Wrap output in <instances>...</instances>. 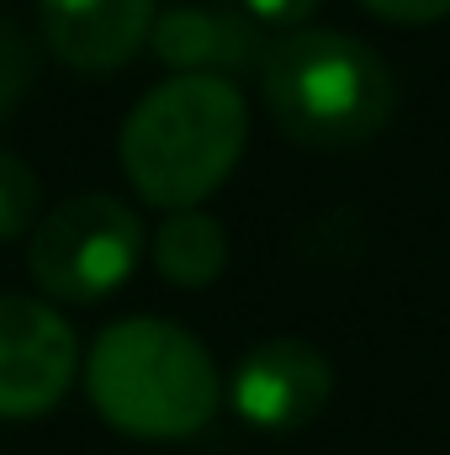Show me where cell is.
Returning <instances> with one entry per match:
<instances>
[{"label":"cell","mask_w":450,"mask_h":455,"mask_svg":"<svg viewBox=\"0 0 450 455\" xmlns=\"http://www.w3.org/2000/svg\"><path fill=\"white\" fill-rule=\"evenodd\" d=\"M249 143V107L223 75H170L122 122L117 159L138 202L181 212L202 207Z\"/></svg>","instance_id":"1"},{"label":"cell","mask_w":450,"mask_h":455,"mask_svg":"<svg viewBox=\"0 0 450 455\" xmlns=\"http://www.w3.org/2000/svg\"><path fill=\"white\" fill-rule=\"evenodd\" d=\"M96 413L127 440H191L218 419L223 376L207 344L170 318H122L85 360Z\"/></svg>","instance_id":"2"},{"label":"cell","mask_w":450,"mask_h":455,"mask_svg":"<svg viewBox=\"0 0 450 455\" xmlns=\"http://www.w3.org/2000/svg\"><path fill=\"white\" fill-rule=\"evenodd\" d=\"M260 96L270 122L302 148H355L376 138L398 107L387 59L339 27L270 37L260 59Z\"/></svg>","instance_id":"3"},{"label":"cell","mask_w":450,"mask_h":455,"mask_svg":"<svg viewBox=\"0 0 450 455\" xmlns=\"http://www.w3.org/2000/svg\"><path fill=\"white\" fill-rule=\"evenodd\" d=\"M143 249H149V238H143L138 212L117 196L91 191V196L53 207L32 228L27 270H32L37 291H48L53 302L91 307V302L112 297L117 286H127Z\"/></svg>","instance_id":"4"},{"label":"cell","mask_w":450,"mask_h":455,"mask_svg":"<svg viewBox=\"0 0 450 455\" xmlns=\"http://www.w3.org/2000/svg\"><path fill=\"white\" fill-rule=\"evenodd\" d=\"M75 329L37 297H0V419H43L69 397Z\"/></svg>","instance_id":"5"},{"label":"cell","mask_w":450,"mask_h":455,"mask_svg":"<svg viewBox=\"0 0 450 455\" xmlns=\"http://www.w3.org/2000/svg\"><path fill=\"white\" fill-rule=\"evenodd\" d=\"M329 392H334L329 355L308 339H292V334L254 344L228 376L233 413L265 435H292V429L313 424L329 408Z\"/></svg>","instance_id":"6"},{"label":"cell","mask_w":450,"mask_h":455,"mask_svg":"<svg viewBox=\"0 0 450 455\" xmlns=\"http://www.w3.org/2000/svg\"><path fill=\"white\" fill-rule=\"evenodd\" d=\"M154 0H37L43 43L80 75L122 69L154 32Z\"/></svg>","instance_id":"7"},{"label":"cell","mask_w":450,"mask_h":455,"mask_svg":"<svg viewBox=\"0 0 450 455\" xmlns=\"http://www.w3.org/2000/svg\"><path fill=\"white\" fill-rule=\"evenodd\" d=\"M149 48L175 75H223V80H233L238 69H260L270 43H265V27L249 21L244 11L175 5V11L154 16Z\"/></svg>","instance_id":"8"},{"label":"cell","mask_w":450,"mask_h":455,"mask_svg":"<svg viewBox=\"0 0 450 455\" xmlns=\"http://www.w3.org/2000/svg\"><path fill=\"white\" fill-rule=\"evenodd\" d=\"M223 265H228V233L207 207L165 212V223L154 228V270L170 286L202 291L223 275Z\"/></svg>","instance_id":"9"},{"label":"cell","mask_w":450,"mask_h":455,"mask_svg":"<svg viewBox=\"0 0 450 455\" xmlns=\"http://www.w3.org/2000/svg\"><path fill=\"white\" fill-rule=\"evenodd\" d=\"M37 218V175L0 148V243L27 233V223Z\"/></svg>","instance_id":"10"},{"label":"cell","mask_w":450,"mask_h":455,"mask_svg":"<svg viewBox=\"0 0 450 455\" xmlns=\"http://www.w3.org/2000/svg\"><path fill=\"white\" fill-rule=\"evenodd\" d=\"M32 75H37V64H32V43L21 37L16 21L0 16V122L21 107V96L32 91Z\"/></svg>","instance_id":"11"},{"label":"cell","mask_w":450,"mask_h":455,"mask_svg":"<svg viewBox=\"0 0 450 455\" xmlns=\"http://www.w3.org/2000/svg\"><path fill=\"white\" fill-rule=\"evenodd\" d=\"M238 5H244V16L260 21L265 32H297V27L318 11V0H238Z\"/></svg>","instance_id":"12"},{"label":"cell","mask_w":450,"mask_h":455,"mask_svg":"<svg viewBox=\"0 0 450 455\" xmlns=\"http://www.w3.org/2000/svg\"><path fill=\"white\" fill-rule=\"evenodd\" d=\"M360 5L382 21H398V27H424V21L450 16V0H360Z\"/></svg>","instance_id":"13"}]
</instances>
